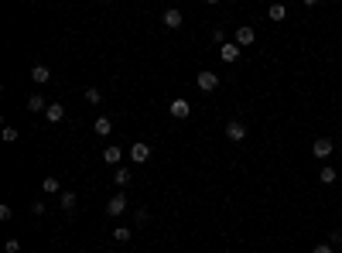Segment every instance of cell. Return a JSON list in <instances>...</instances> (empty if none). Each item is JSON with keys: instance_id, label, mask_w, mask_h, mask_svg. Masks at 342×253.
<instances>
[{"instance_id": "cell-1", "label": "cell", "mask_w": 342, "mask_h": 253, "mask_svg": "<svg viewBox=\"0 0 342 253\" xmlns=\"http://www.w3.org/2000/svg\"><path fill=\"white\" fill-rule=\"evenodd\" d=\"M332 150H335V144H332V137H315V144H311V154H315L319 161H325V158H332Z\"/></svg>"}, {"instance_id": "cell-11", "label": "cell", "mask_w": 342, "mask_h": 253, "mask_svg": "<svg viewBox=\"0 0 342 253\" xmlns=\"http://www.w3.org/2000/svg\"><path fill=\"white\" fill-rule=\"evenodd\" d=\"M28 110H31V113H45V110H48L45 96H38V92H31V96H28Z\"/></svg>"}, {"instance_id": "cell-22", "label": "cell", "mask_w": 342, "mask_h": 253, "mask_svg": "<svg viewBox=\"0 0 342 253\" xmlns=\"http://www.w3.org/2000/svg\"><path fill=\"white\" fill-rule=\"evenodd\" d=\"M148 209H137V212H134V222H137V226H148Z\"/></svg>"}, {"instance_id": "cell-24", "label": "cell", "mask_w": 342, "mask_h": 253, "mask_svg": "<svg viewBox=\"0 0 342 253\" xmlns=\"http://www.w3.org/2000/svg\"><path fill=\"white\" fill-rule=\"evenodd\" d=\"M4 250H7V253H17V250H21V243H17V240H7V243H4Z\"/></svg>"}, {"instance_id": "cell-20", "label": "cell", "mask_w": 342, "mask_h": 253, "mask_svg": "<svg viewBox=\"0 0 342 253\" xmlns=\"http://www.w3.org/2000/svg\"><path fill=\"white\" fill-rule=\"evenodd\" d=\"M41 192H58V178H52V174H48L45 182H41Z\"/></svg>"}, {"instance_id": "cell-6", "label": "cell", "mask_w": 342, "mask_h": 253, "mask_svg": "<svg viewBox=\"0 0 342 253\" xmlns=\"http://www.w3.org/2000/svg\"><path fill=\"white\" fill-rule=\"evenodd\" d=\"M161 21H164V28H171V31H175V28H182V24H185V14L178 11V7H168Z\"/></svg>"}, {"instance_id": "cell-4", "label": "cell", "mask_w": 342, "mask_h": 253, "mask_svg": "<svg viewBox=\"0 0 342 253\" xmlns=\"http://www.w3.org/2000/svg\"><path fill=\"white\" fill-rule=\"evenodd\" d=\"M168 113L175 116V120H188V113H192V106H188V99H171Z\"/></svg>"}, {"instance_id": "cell-10", "label": "cell", "mask_w": 342, "mask_h": 253, "mask_svg": "<svg viewBox=\"0 0 342 253\" xmlns=\"http://www.w3.org/2000/svg\"><path fill=\"white\" fill-rule=\"evenodd\" d=\"M92 130H96L100 137H110V130H113V120H110V116H96V123H92Z\"/></svg>"}, {"instance_id": "cell-17", "label": "cell", "mask_w": 342, "mask_h": 253, "mask_svg": "<svg viewBox=\"0 0 342 253\" xmlns=\"http://www.w3.org/2000/svg\"><path fill=\"white\" fill-rule=\"evenodd\" d=\"M58 202H62V209H65V212H72V209H76V192H62V198H58Z\"/></svg>"}, {"instance_id": "cell-2", "label": "cell", "mask_w": 342, "mask_h": 253, "mask_svg": "<svg viewBox=\"0 0 342 253\" xmlns=\"http://www.w3.org/2000/svg\"><path fill=\"white\" fill-rule=\"evenodd\" d=\"M195 86H199L202 92H212L219 86V75H216V72H209V69H202L199 75H195Z\"/></svg>"}, {"instance_id": "cell-12", "label": "cell", "mask_w": 342, "mask_h": 253, "mask_svg": "<svg viewBox=\"0 0 342 253\" xmlns=\"http://www.w3.org/2000/svg\"><path fill=\"white\" fill-rule=\"evenodd\" d=\"M219 58H223V62H236V58H239V45H233V41L223 45V48H219Z\"/></svg>"}, {"instance_id": "cell-5", "label": "cell", "mask_w": 342, "mask_h": 253, "mask_svg": "<svg viewBox=\"0 0 342 253\" xmlns=\"http://www.w3.org/2000/svg\"><path fill=\"white\" fill-rule=\"evenodd\" d=\"M253 41H257V31H253V28H236V35H233V45L247 48V45H253Z\"/></svg>"}, {"instance_id": "cell-25", "label": "cell", "mask_w": 342, "mask_h": 253, "mask_svg": "<svg viewBox=\"0 0 342 253\" xmlns=\"http://www.w3.org/2000/svg\"><path fill=\"white\" fill-rule=\"evenodd\" d=\"M311 253H332L329 243H319V246H311Z\"/></svg>"}, {"instance_id": "cell-18", "label": "cell", "mask_w": 342, "mask_h": 253, "mask_svg": "<svg viewBox=\"0 0 342 253\" xmlns=\"http://www.w3.org/2000/svg\"><path fill=\"white\" fill-rule=\"evenodd\" d=\"M113 240L116 243H127V240H130V226H116V230H113Z\"/></svg>"}, {"instance_id": "cell-23", "label": "cell", "mask_w": 342, "mask_h": 253, "mask_svg": "<svg viewBox=\"0 0 342 253\" xmlns=\"http://www.w3.org/2000/svg\"><path fill=\"white\" fill-rule=\"evenodd\" d=\"M17 140V130L14 127H4V144H14Z\"/></svg>"}, {"instance_id": "cell-7", "label": "cell", "mask_w": 342, "mask_h": 253, "mask_svg": "<svg viewBox=\"0 0 342 253\" xmlns=\"http://www.w3.org/2000/svg\"><path fill=\"white\" fill-rule=\"evenodd\" d=\"M226 137L233 140V144H239V140L247 137V127L239 123V120H229V123H226Z\"/></svg>"}, {"instance_id": "cell-13", "label": "cell", "mask_w": 342, "mask_h": 253, "mask_svg": "<svg viewBox=\"0 0 342 253\" xmlns=\"http://www.w3.org/2000/svg\"><path fill=\"white\" fill-rule=\"evenodd\" d=\"M31 79L34 82H48V79H52V69H48V65H34V69H31Z\"/></svg>"}, {"instance_id": "cell-14", "label": "cell", "mask_w": 342, "mask_h": 253, "mask_svg": "<svg viewBox=\"0 0 342 253\" xmlns=\"http://www.w3.org/2000/svg\"><path fill=\"white\" fill-rule=\"evenodd\" d=\"M284 14H287L284 4H271V7H267V17H271V21H284Z\"/></svg>"}, {"instance_id": "cell-15", "label": "cell", "mask_w": 342, "mask_h": 253, "mask_svg": "<svg viewBox=\"0 0 342 253\" xmlns=\"http://www.w3.org/2000/svg\"><path fill=\"white\" fill-rule=\"evenodd\" d=\"M113 182L120 185V188H127V185H130V168H116V174H113Z\"/></svg>"}, {"instance_id": "cell-19", "label": "cell", "mask_w": 342, "mask_h": 253, "mask_svg": "<svg viewBox=\"0 0 342 253\" xmlns=\"http://www.w3.org/2000/svg\"><path fill=\"white\" fill-rule=\"evenodd\" d=\"M335 178H339V171H335V168H322V185H332Z\"/></svg>"}, {"instance_id": "cell-9", "label": "cell", "mask_w": 342, "mask_h": 253, "mask_svg": "<svg viewBox=\"0 0 342 253\" xmlns=\"http://www.w3.org/2000/svg\"><path fill=\"white\" fill-rule=\"evenodd\" d=\"M45 116H48V123H58V120H65V106L62 103H48Z\"/></svg>"}, {"instance_id": "cell-21", "label": "cell", "mask_w": 342, "mask_h": 253, "mask_svg": "<svg viewBox=\"0 0 342 253\" xmlns=\"http://www.w3.org/2000/svg\"><path fill=\"white\" fill-rule=\"evenodd\" d=\"M86 99H89L92 106H100V103H103V92H100V89H86Z\"/></svg>"}, {"instance_id": "cell-8", "label": "cell", "mask_w": 342, "mask_h": 253, "mask_svg": "<svg viewBox=\"0 0 342 253\" xmlns=\"http://www.w3.org/2000/svg\"><path fill=\"white\" fill-rule=\"evenodd\" d=\"M106 212H110V216H124V212H127V195H124V192H116V195L110 198Z\"/></svg>"}, {"instance_id": "cell-16", "label": "cell", "mask_w": 342, "mask_h": 253, "mask_svg": "<svg viewBox=\"0 0 342 253\" xmlns=\"http://www.w3.org/2000/svg\"><path fill=\"white\" fill-rule=\"evenodd\" d=\"M120 158H124V154H120V147H106V150H103V161H106V164H116Z\"/></svg>"}, {"instance_id": "cell-26", "label": "cell", "mask_w": 342, "mask_h": 253, "mask_svg": "<svg viewBox=\"0 0 342 253\" xmlns=\"http://www.w3.org/2000/svg\"><path fill=\"white\" fill-rule=\"evenodd\" d=\"M339 174H342V168H339Z\"/></svg>"}, {"instance_id": "cell-3", "label": "cell", "mask_w": 342, "mask_h": 253, "mask_svg": "<svg viewBox=\"0 0 342 253\" xmlns=\"http://www.w3.org/2000/svg\"><path fill=\"white\" fill-rule=\"evenodd\" d=\"M151 158V147L144 144V140H137V144H130V161L134 164H144Z\"/></svg>"}]
</instances>
